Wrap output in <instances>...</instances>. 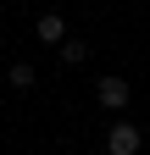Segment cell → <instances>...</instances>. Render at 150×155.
I'll return each mask as SVG.
<instances>
[{
	"label": "cell",
	"instance_id": "cell-4",
	"mask_svg": "<svg viewBox=\"0 0 150 155\" xmlns=\"http://www.w3.org/2000/svg\"><path fill=\"white\" fill-rule=\"evenodd\" d=\"M61 61H67V67L89 61V45H78V39H61Z\"/></svg>",
	"mask_w": 150,
	"mask_h": 155
},
{
	"label": "cell",
	"instance_id": "cell-3",
	"mask_svg": "<svg viewBox=\"0 0 150 155\" xmlns=\"http://www.w3.org/2000/svg\"><path fill=\"white\" fill-rule=\"evenodd\" d=\"M33 33H39L45 45H61V39H67V22H61V17H56V11H45L39 22H33Z\"/></svg>",
	"mask_w": 150,
	"mask_h": 155
},
{
	"label": "cell",
	"instance_id": "cell-1",
	"mask_svg": "<svg viewBox=\"0 0 150 155\" xmlns=\"http://www.w3.org/2000/svg\"><path fill=\"white\" fill-rule=\"evenodd\" d=\"M106 150H111V155H139V127H134V122H111Z\"/></svg>",
	"mask_w": 150,
	"mask_h": 155
},
{
	"label": "cell",
	"instance_id": "cell-5",
	"mask_svg": "<svg viewBox=\"0 0 150 155\" xmlns=\"http://www.w3.org/2000/svg\"><path fill=\"white\" fill-rule=\"evenodd\" d=\"M6 78H11V89H33V67H28V61H17Z\"/></svg>",
	"mask_w": 150,
	"mask_h": 155
},
{
	"label": "cell",
	"instance_id": "cell-2",
	"mask_svg": "<svg viewBox=\"0 0 150 155\" xmlns=\"http://www.w3.org/2000/svg\"><path fill=\"white\" fill-rule=\"evenodd\" d=\"M128 94H134V89H128L122 78H100V83H95V100H100L106 111H122V105H128Z\"/></svg>",
	"mask_w": 150,
	"mask_h": 155
}]
</instances>
